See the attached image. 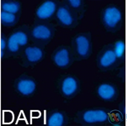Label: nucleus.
Returning a JSON list of instances; mask_svg holds the SVG:
<instances>
[{
    "mask_svg": "<svg viewBox=\"0 0 127 126\" xmlns=\"http://www.w3.org/2000/svg\"><path fill=\"white\" fill-rule=\"evenodd\" d=\"M110 110L104 107L86 109L78 115V122L84 126H94L110 123Z\"/></svg>",
    "mask_w": 127,
    "mask_h": 126,
    "instance_id": "f257e3e1",
    "label": "nucleus"
},
{
    "mask_svg": "<svg viewBox=\"0 0 127 126\" xmlns=\"http://www.w3.org/2000/svg\"><path fill=\"white\" fill-rule=\"evenodd\" d=\"M122 17L121 12L118 8L113 6L109 7L104 11L103 21L108 27L113 28L121 21Z\"/></svg>",
    "mask_w": 127,
    "mask_h": 126,
    "instance_id": "f03ea898",
    "label": "nucleus"
},
{
    "mask_svg": "<svg viewBox=\"0 0 127 126\" xmlns=\"http://www.w3.org/2000/svg\"><path fill=\"white\" fill-rule=\"evenodd\" d=\"M96 93L101 100L106 102H112L116 98L117 91L113 85L109 83H104L97 87Z\"/></svg>",
    "mask_w": 127,
    "mask_h": 126,
    "instance_id": "7ed1b4c3",
    "label": "nucleus"
},
{
    "mask_svg": "<svg viewBox=\"0 0 127 126\" xmlns=\"http://www.w3.org/2000/svg\"><path fill=\"white\" fill-rule=\"evenodd\" d=\"M28 42V36L25 32L16 31L9 37L8 40V47L12 52H16L19 50V46H25Z\"/></svg>",
    "mask_w": 127,
    "mask_h": 126,
    "instance_id": "20e7f679",
    "label": "nucleus"
},
{
    "mask_svg": "<svg viewBox=\"0 0 127 126\" xmlns=\"http://www.w3.org/2000/svg\"><path fill=\"white\" fill-rule=\"evenodd\" d=\"M117 57L113 48H108L104 50L98 59V63L103 69H108L114 65L116 62Z\"/></svg>",
    "mask_w": 127,
    "mask_h": 126,
    "instance_id": "39448f33",
    "label": "nucleus"
},
{
    "mask_svg": "<svg viewBox=\"0 0 127 126\" xmlns=\"http://www.w3.org/2000/svg\"><path fill=\"white\" fill-rule=\"evenodd\" d=\"M77 53L82 58L88 57L91 51V44L89 39L84 35H79L75 39Z\"/></svg>",
    "mask_w": 127,
    "mask_h": 126,
    "instance_id": "423d86ee",
    "label": "nucleus"
},
{
    "mask_svg": "<svg viewBox=\"0 0 127 126\" xmlns=\"http://www.w3.org/2000/svg\"><path fill=\"white\" fill-rule=\"evenodd\" d=\"M56 8V4L54 1H46L37 9L36 11V16L40 19H47L53 15Z\"/></svg>",
    "mask_w": 127,
    "mask_h": 126,
    "instance_id": "0eeeda50",
    "label": "nucleus"
},
{
    "mask_svg": "<svg viewBox=\"0 0 127 126\" xmlns=\"http://www.w3.org/2000/svg\"><path fill=\"white\" fill-rule=\"evenodd\" d=\"M79 84L76 79L68 76L64 79L62 84V91L63 95L69 97L75 94L79 89Z\"/></svg>",
    "mask_w": 127,
    "mask_h": 126,
    "instance_id": "6e6552de",
    "label": "nucleus"
},
{
    "mask_svg": "<svg viewBox=\"0 0 127 126\" xmlns=\"http://www.w3.org/2000/svg\"><path fill=\"white\" fill-rule=\"evenodd\" d=\"M70 54L66 48H62L59 50L54 57L55 62L59 67L67 66L70 62Z\"/></svg>",
    "mask_w": 127,
    "mask_h": 126,
    "instance_id": "1a4fd4ad",
    "label": "nucleus"
},
{
    "mask_svg": "<svg viewBox=\"0 0 127 126\" xmlns=\"http://www.w3.org/2000/svg\"><path fill=\"white\" fill-rule=\"evenodd\" d=\"M51 30L47 26L40 25L35 26L32 29V35L36 39L47 40L51 36Z\"/></svg>",
    "mask_w": 127,
    "mask_h": 126,
    "instance_id": "9d476101",
    "label": "nucleus"
},
{
    "mask_svg": "<svg viewBox=\"0 0 127 126\" xmlns=\"http://www.w3.org/2000/svg\"><path fill=\"white\" fill-rule=\"evenodd\" d=\"M56 16L58 19L65 26H70L73 22V19L71 13L64 7H61L59 8Z\"/></svg>",
    "mask_w": 127,
    "mask_h": 126,
    "instance_id": "9b49d317",
    "label": "nucleus"
},
{
    "mask_svg": "<svg viewBox=\"0 0 127 126\" xmlns=\"http://www.w3.org/2000/svg\"><path fill=\"white\" fill-rule=\"evenodd\" d=\"M35 83L31 80H22L18 83V90L23 95L31 94L35 90Z\"/></svg>",
    "mask_w": 127,
    "mask_h": 126,
    "instance_id": "f8f14e48",
    "label": "nucleus"
},
{
    "mask_svg": "<svg viewBox=\"0 0 127 126\" xmlns=\"http://www.w3.org/2000/svg\"><path fill=\"white\" fill-rule=\"evenodd\" d=\"M25 53L28 60L32 62L38 61L43 55L41 50L37 47L27 48L25 50Z\"/></svg>",
    "mask_w": 127,
    "mask_h": 126,
    "instance_id": "ddd939ff",
    "label": "nucleus"
},
{
    "mask_svg": "<svg viewBox=\"0 0 127 126\" xmlns=\"http://www.w3.org/2000/svg\"><path fill=\"white\" fill-rule=\"evenodd\" d=\"M1 7L4 11L15 14L19 10L20 5L19 3L15 1H2Z\"/></svg>",
    "mask_w": 127,
    "mask_h": 126,
    "instance_id": "4468645a",
    "label": "nucleus"
},
{
    "mask_svg": "<svg viewBox=\"0 0 127 126\" xmlns=\"http://www.w3.org/2000/svg\"><path fill=\"white\" fill-rule=\"evenodd\" d=\"M64 115L60 112H56L53 114L48 120V126H62L65 123Z\"/></svg>",
    "mask_w": 127,
    "mask_h": 126,
    "instance_id": "2eb2a0df",
    "label": "nucleus"
},
{
    "mask_svg": "<svg viewBox=\"0 0 127 126\" xmlns=\"http://www.w3.org/2000/svg\"><path fill=\"white\" fill-rule=\"evenodd\" d=\"M1 20L2 23L6 25H11L15 22L16 17L15 14L1 11Z\"/></svg>",
    "mask_w": 127,
    "mask_h": 126,
    "instance_id": "dca6fc26",
    "label": "nucleus"
},
{
    "mask_svg": "<svg viewBox=\"0 0 127 126\" xmlns=\"http://www.w3.org/2000/svg\"><path fill=\"white\" fill-rule=\"evenodd\" d=\"M113 50L117 58H121L125 51V43L122 41H117L115 43Z\"/></svg>",
    "mask_w": 127,
    "mask_h": 126,
    "instance_id": "f3484780",
    "label": "nucleus"
},
{
    "mask_svg": "<svg viewBox=\"0 0 127 126\" xmlns=\"http://www.w3.org/2000/svg\"><path fill=\"white\" fill-rule=\"evenodd\" d=\"M69 3L72 7L77 8L81 6V1L80 0H69Z\"/></svg>",
    "mask_w": 127,
    "mask_h": 126,
    "instance_id": "a211bd4d",
    "label": "nucleus"
},
{
    "mask_svg": "<svg viewBox=\"0 0 127 126\" xmlns=\"http://www.w3.org/2000/svg\"><path fill=\"white\" fill-rule=\"evenodd\" d=\"M6 42L5 40L3 38H1V51H3L6 47Z\"/></svg>",
    "mask_w": 127,
    "mask_h": 126,
    "instance_id": "6ab92c4d",
    "label": "nucleus"
},
{
    "mask_svg": "<svg viewBox=\"0 0 127 126\" xmlns=\"http://www.w3.org/2000/svg\"><path fill=\"white\" fill-rule=\"evenodd\" d=\"M4 54V53L3 51H1V58L3 57Z\"/></svg>",
    "mask_w": 127,
    "mask_h": 126,
    "instance_id": "aec40b11",
    "label": "nucleus"
}]
</instances>
